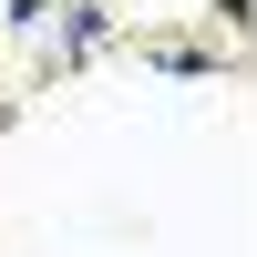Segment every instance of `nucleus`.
<instances>
[{"instance_id":"1","label":"nucleus","mask_w":257,"mask_h":257,"mask_svg":"<svg viewBox=\"0 0 257 257\" xmlns=\"http://www.w3.org/2000/svg\"><path fill=\"white\" fill-rule=\"evenodd\" d=\"M93 41H103V0H82V11H72V31H62V52L82 62V52H93Z\"/></svg>"}]
</instances>
